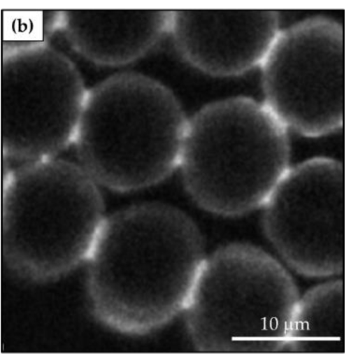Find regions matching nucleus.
Masks as SVG:
<instances>
[{"label":"nucleus","mask_w":358,"mask_h":363,"mask_svg":"<svg viewBox=\"0 0 358 363\" xmlns=\"http://www.w3.org/2000/svg\"><path fill=\"white\" fill-rule=\"evenodd\" d=\"M87 92L74 64L48 43L2 52L4 158L19 164L51 158L73 143Z\"/></svg>","instance_id":"nucleus-6"},{"label":"nucleus","mask_w":358,"mask_h":363,"mask_svg":"<svg viewBox=\"0 0 358 363\" xmlns=\"http://www.w3.org/2000/svg\"><path fill=\"white\" fill-rule=\"evenodd\" d=\"M344 333L343 281L337 279L322 283L299 297L290 322L286 351L341 353Z\"/></svg>","instance_id":"nucleus-11"},{"label":"nucleus","mask_w":358,"mask_h":363,"mask_svg":"<svg viewBox=\"0 0 358 363\" xmlns=\"http://www.w3.org/2000/svg\"><path fill=\"white\" fill-rule=\"evenodd\" d=\"M205 258L202 235L181 210L152 202L114 213L85 261L91 310L117 332L154 331L183 311Z\"/></svg>","instance_id":"nucleus-1"},{"label":"nucleus","mask_w":358,"mask_h":363,"mask_svg":"<svg viewBox=\"0 0 358 363\" xmlns=\"http://www.w3.org/2000/svg\"><path fill=\"white\" fill-rule=\"evenodd\" d=\"M60 10H0L2 52L48 43L58 30Z\"/></svg>","instance_id":"nucleus-12"},{"label":"nucleus","mask_w":358,"mask_h":363,"mask_svg":"<svg viewBox=\"0 0 358 363\" xmlns=\"http://www.w3.org/2000/svg\"><path fill=\"white\" fill-rule=\"evenodd\" d=\"M171 10H60L58 30L87 60L117 66L150 52L169 31Z\"/></svg>","instance_id":"nucleus-10"},{"label":"nucleus","mask_w":358,"mask_h":363,"mask_svg":"<svg viewBox=\"0 0 358 363\" xmlns=\"http://www.w3.org/2000/svg\"><path fill=\"white\" fill-rule=\"evenodd\" d=\"M187 123L169 87L140 73H120L87 91L73 143L96 183L135 190L178 167Z\"/></svg>","instance_id":"nucleus-2"},{"label":"nucleus","mask_w":358,"mask_h":363,"mask_svg":"<svg viewBox=\"0 0 358 363\" xmlns=\"http://www.w3.org/2000/svg\"><path fill=\"white\" fill-rule=\"evenodd\" d=\"M262 227L285 263L321 278L344 269V170L316 157L289 169L263 205Z\"/></svg>","instance_id":"nucleus-8"},{"label":"nucleus","mask_w":358,"mask_h":363,"mask_svg":"<svg viewBox=\"0 0 358 363\" xmlns=\"http://www.w3.org/2000/svg\"><path fill=\"white\" fill-rule=\"evenodd\" d=\"M344 32L315 16L280 31L264 61V105L286 127L309 137L343 125Z\"/></svg>","instance_id":"nucleus-7"},{"label":"nucleus","mask_w":358,"mask_h":363,"mask_svg":"<svg viewBox=\"0 0 358 363\" xmlns=\"http://www.w3.org/2000/svg\"><path fill=\"white\" fill-rule=\"evenodd\" d=\"M2 193L10 256L60 269L86 261L105 217L96 183L80 164L54 157L19 164Z\"/></svg>","instance_id":"nucleus-5"},{"label":"nucleus","mask_w":358,"mask_h":363,"mask_svg":"<svg viewBox=\"0 0 358 363\" xmlns=\"http://www.w3.org/2000/svg\"><path fill=\"white\" fill-rule=\"evenodd\" d=\"M279 31L273 10H176L169 33L189 65L230 77L261 65Z\"/></svg>","instance_id":"nucleus-9"},{"label":"nucleus","mask_w":358,"mask_h":363,"mask_svg":"<svg viewBox=\"0 0 358 363\" xmlns=\"http://www.w3.org/2000/svg\"><path fill=\"white\" fill-rule=\"evenodd\" d=\"M299 297L280 262L256 245L234 243L206 257L182 312L201 352L276 353L286 351Z\"/></svg>","instance_id":"nucleus-4"},{"label":"nucleus","mask_w":358,"mask_h":363,"mask_svg":"<svg viewBox=\"0 0 358 363\" xmlns=\"http://www.w3.org/2000/svg\"><path fill=\"white\" fill-rule=\"evenodd\" d=\"M286 127L245 97L211 102L187 120L178 164L193 201L236 217L262 207L289 169Z\"/></svg>","instance_id":"nucleus-3"}]
</instances>
